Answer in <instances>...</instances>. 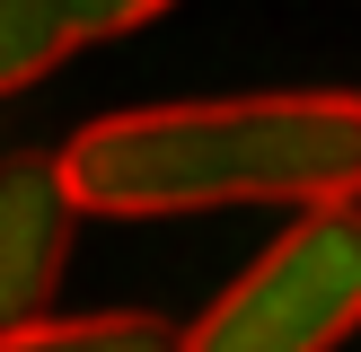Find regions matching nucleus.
Instances as JSON below:
<instances>
[{
  "label": "nucleus",
  "instance_id": "1",
  "mask_svg": "<svg viewBox=\"0 0 361 352\" xmlns=\"http://www.w3.org/2000/svg\"><path fill=\"white\" fill-rule=\"evenodd\" d=\"M71 194L97 220H185L229 203H361V97L282 88V97H185L97 115L62 150Z\"/></svg>",
  "mask_w": 361,
  "mask_h": 352
},
{
  "label": "nucleus",
  "instance_id": "2",
  "mask_svg": "<svg viewBox=\"0 0 361 352\" xmlns=\"http://www.w3.org/2000/svg\"><path fill=\"white\" fill-rule=\"evenodd\" d=\"M361 326V203H317L185 326V352H335Z\"/></svg>",
  "mask_w": 361,
  "mask_h": 352
},
{
  "label": "nucleus",
  "instance_id": "3",
  "mask_svg": "<svg viewBox=\"0 0 361 352\" xmlns=\"http://www.w3.org/2000/svg\"><path fill=\"white\" fill-rule=\"evenodd\" d=\"M71 220H80V194L62 158L44 150L0 158V326H27L53 308L71 264Z\"/></svg>",
  "mask_w": 361,
  "mask_h": 352
},
{
  "label": "nucleus",
  "instance_id": "4",
  "mask_svg": "<svg viewBox=\"0 0 361 352\" xmlns=\"http://www.w3.org/2000/svg\"><path fill=\"white\" fill-rule=\"evenodd\" d=\"M0 352H185V326L150 308H106V317H27L0 326Z\"/></svg>",
  "mask_w": 361,
  "mask_h": 352
},
{
  "label": "nucleus",
  "instance_id": "5",
  "mask_svg": "<svg viewBox=\"0 0 361 352\" xmlns=\"http://www.w3.org/2000/svg\"><path fill=\"white\" fill-rule=\"evenodd\" d=\"M71 44H80V27L62 0H0V97L35 88Z\"/></svg>",
  "mask_w": 361,
  "mask_h": 352
},
{
  "label": "nucleus",
  "instance_id": "6",
  "mask_svg": "<svg viewBox=\"0 0 361 352\" xmlns=\"http://www.w3.org/2000/svg\"><path fill=\"white\" fill-rule=\"evenodd\" d=\"M71 9V27H80V44H97V35H133V27H150L159 9H176V0H62Z\"/></svg>",
  "mask_w": 361,
  "mask_h": 352
}]
</instances>
